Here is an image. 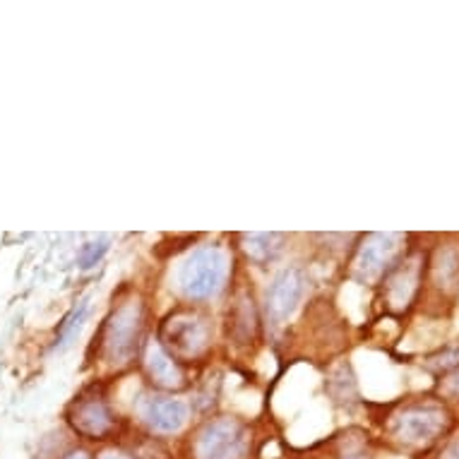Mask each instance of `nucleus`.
Instances as JSON below:
<instances>
[{
	"label": "nucleus",
	"mask_w": 459,
	"mask_h": 459,
	"mask_svg": "<svg viewBox=\"0 0 459 459\" xmlns=\"http://www.w3.org/2000/svg\"><path fill=\"white\" fill-rule=\"evenodd\" d=\"M246 452V430L241 423L214 421L197 436L195 459H241Z\"/></svg>",
	"instance_id": "3"
},
{
	"label": "nucleus",
	"mask_w": 459,
	"mask_h": 459,
	"mask_svg": "<svg viewBox=\"0 0 459 459\" xmlns=\"http://www.w3.org/2000/svg\"><path fill=\"white\" fill-rule=\"evenodd\" d=\"M339 301H342V308L347 313V317H351L354 323H361L363 313H366V306H363V289L356 284H347L342 289V296H339Z\"/></svg>",
	"instance_id": "14"
},
{
	"label": "nucleus",
	"mask_w": 459,
	"mask_h": 459,
	"mask_svg": "<svg viewBox=\"0 0 459 459\" xmlns=\"http://www.w3.org/2000/svg\"><path fill=\"white\" fill-rule=\"evenodd\" d=\"M73 426L82 436L99 437L111 429V414H108V409L99 399H84V402H80L73 409Z\"/></svg>",
	"instance_id": "9"
},
{
	"label": "nucleus",
	"mask_w": 459,
	"mask_h": 459,
	"mask_svg": "<svg viewBox=\"0 0 459 459\" xmlns=\"http://www.w3.org/2000/svg\"><path fill=\"white\" fill-rule=\"evenodd\" d=\"M303 294H306V274L299 267H286L272 281L267 294V310L274 323H284L294 316Z\"/></svg>",
	"instance_id": "5"
},
{
	"label": "nucleus",
	"mask_w": 459,
	"mask_h": 459,
	"mask_svg": "<svg viewBox=\"0 0 459 459\" xmlns=\"http://www.w3.org/2000/svg\"><path fill=\"white\" fill-rule=\"evenodd\" d=\"M246 250L257 263H270L281 250V236L279 234H250L246 238Z\"/></svg>",
	"instance_id": "13"
},
{
	"label": "nucleus",
	"mask_w": 459,
	"mask_h": 459,
	"mask_svg": "<svg viewBox=\"0 0 459 459\" xmlns=\"http://www.w3.org/2000/svg\"><path fill=\"white\" fill-rule=\"evenodd\" d=\"M101 459H130V457H126V455H121V452H106Z\"/></svg>",
	"instance_id": "21"
},
{
	"label": "nucleus",
	"mask_w": 459,
	"mask_h": 459,
	"mask_svg": "<svg viewBox=\"0 0 459 459\" xmlns=\"http://www.w3.org/2000/svg\"><path fill=\"white\" fill-rule=\"evenodd\" d=\"M313 385H316L313 370H310L308 366H296V368L286 376L281 387L277 390V402L279 399H286V402L291 399V404H296V402H301V399L308 394Z\"/></svg>",
	"instance_id": "12"
},
{
	"label": "nucleus",
	"mask_w": 459,
	"mask_h": 459,
	"mask_svg": "<svg viewBox=\"0 0 459 459\" xmlns=\"http://www.w3.org/2000/svg\"><path fill=\"white\" fill-rule=\"evenodd\" d=\"M63 459H90V455L82 450H75V452H70V455H65Z\"/></svg>",
	"instance_id": "20"
},
{
	"label": "nucleus",
	"mask_w": 459,
	"mask_h": 459,
	"mask_svg": "<svg viewBox=\"0 0 459 459\" xmlns=\"http://www.w3.org/2000/svg\"><path fill=\"white\" fill-rule=\"evenodd\" d=\"M164 337L183 356H197L207 347V327L200 317L193 316H178L169 320Z\"/></svg>",
	"instance_id": "7"
},
{
	"label": "nucleus",
	"mask_w": 459,
	"mask_h": 459,
	"mask_svg": "<svg viewBox=\"0 0 459 459\" xmlns=\"http://www.w3.org/2000/svg\"><path fill=\"white\" fill-rule=\"evenodd\" d=\"M437 459H459V440H455V443H450L447 447L443 450V455Z\"/></svg>",
	"instance_id": "18"
},
{
	"label": "nucleus",
	"mask_w": 459,
	"mask_h": 459,
	"mask_svg": "<svg viewBox=\"0 0 459 459\" xmlns=\"http://www.w3.org/2000/svg\"><path fill=\"white\" fill-rule=\"evenodd\" d=\"M140 327H143V310L137 301L123 303L121 308L113 313L108 334H106V351L111 356V361H128L137 347Z\"/></svg>",
	"instance_id": "4"
},
{
	"label": "nucleus",
	"mask_w": 459,
	"mask_h": 459,
	"mask_svg": "<svg viewBox=\"0 0 459 459\" xmlns=\"http://www.w3.org/2000/svg\"><path fill=\"white\" fill-rule=\"evenodd\" d=\"M443 392H445V394H447V397L459 399V370H457V373H452V376L447 377V380H445Z\"/></svg>",
	"instance_id": "17"
},
{
	"label": "nucleus",
	"mask_w": 459,
	"mask_h": 459,
	"mask_svg": "<svg viewBox=\"0 0 459 459\" xmlns=\"http://www.w3.org/2000/svg\"><path fill=\"white\" fill-rule=\"evenodd\" d=\"M137 390V383L135 380H133V377H130L128 383H126V387H123L121 390V399L123 402H130V397H133V392Z\"/></svg>",
	"instance_id": "19"
},
{
	"label": "nucleus",
	"mask_w": 459,
	"mask_h": 459,
	"mask_svg": "<svg viewBox=\"0 0 459 459\" xmlns=\"http://www.w3.org/2000/svg\"><path fill=\"white\" fill-rule=\"evenodd\" d=\"M87 313H90V301H82L75 310H73V316L68 317V323L63 325L61 330V347H68L70 342L75 339V334L80 332V327H82Z\"/></svg>",
	"instance_id": "15"
},
{
	"label": "nucleus",
	"mask_w": 459,
	"mask_h": 459,
	"mask_svg": "<svg viewBox=\"0 0 459 459\" xmlns=\"http://www.w3.org/2000/svg\"><path fill=\"white\" fill-rule=\"evenodd\" d=\"M399 238L397 234H373L366 238V243L356 255L354 270L359 277L363 279H376L380 277L390 263L397 257L399 250Z\"/></svg>",
	"instance_id": "6"
},
{
	"label": "nucleus",
	"mask_w": 459,
	"mask_h": 459,
	"mask_svg": "<svg viewBox=\"0 0 459 459\" xmlns=\"http://www.w3.org/2000/svg\"><path fill=\"white\" fill-rule=\"evenodd\" d=\"M147 368H150L154 383H159L161 387H178L181 385V370L161 347L152 344L150 351H147Z\"/></svg>",
	"instance_id": "11"
},
{
	"label": "nucleus",
	"mask_w": 459,
	"mask_h": 459,
	"mask_svg": "<svg viewBox=\"0 0 459 459\" xmlns=\"http://www.w3.org/2000/svg\"><path fill=\"white\" fill-rule=\"evenodd\" d=\"M416 284H419V263H409L407 267H402L390 279V284H387V303L394 310H404L409 301H411V296H414Z\"/></svg>",
	"instance_id": "10"
},
{
	"label": "nucleus",
	"mask_w": 459,
	"mask_h": 459,
	"mask_svg": "<svg viewBox=\"0 0 459 459\" xmlns=\"http://www.w3.org/2000/svg\"><path fill=\"white\" fill-rule=\"evenodd\" d=\"M447 426V414L440 407H409L399 411L392 421V436L409 447H423L433 443Z\"/></svg>",
	"instance_id": "2"
},
{
	"label": "nucleus",
	"mask_w": 459,
	"mask_h": 459,
	"mask_svg": "<svg viewBox=\"0 0 459 459\" xmlns=\"http://www.w3.org/2000/svg\"><path fill=\"white\" fill-rule=\"evenodd\" d=\"M106 253V241L99 243H87L80 253V264L82 267H91V264H97V260Z\"/></svg>",
	"instance_id": "16"
},
{
	"label": "nucleus",
	"mask_w": 459,
	"mask_h": 459,
	"mask_svg": "<svg viewBox=\"0 0 459 459\" xmlns=\"http://www.w3.org/2000/svg\"><path fill=\"white\" fill-rule=\"evenodd\" d=\"M226 255L219 248H200L181 264L178 284L190 299H210L221 289L226 279Z\"/></svg>",
	"instance_id": "1"
},
{
	"label": "nucleus",
	"mask_w": 459,
	"mask_h": 459,
	"mask_svg": "<svg viewBox=\"0 0 459 459\" xmlns=\"http://www.w3.org/2000/svg\"><path fill=\"white\" fill-rule=\"evenodd\" d=\"M143 416L154 430L174 433V430L183 429V423L188 421V407L183 404L181 399L157 397L144 404Z\"/></svg>",
	"instance_id": "8"
}]
</instances>
